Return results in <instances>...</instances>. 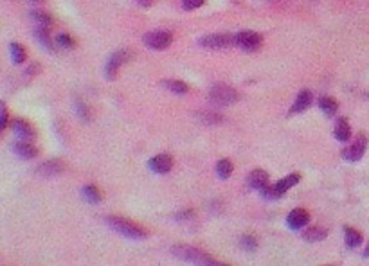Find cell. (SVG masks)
I'll list each match as a JSON object with an SVG mask.
<instances>
[{"instance_id":"6da1fadb","label":"cell","mask_w":369,"mask_h":266,"mask_svg":"<svg viewBox=\"0 0 369 266\" xmlns=\"http://www.w3.org/2000/svg\"><path fill=\"white\" fill-rule=\"evenodd\" d=\"M172 254L175 255L177 259L186 262H193V265H206V266H218L222 262H218L217 259L211 257L206 252L198 250L194 247H187V245H175L172 247Z\"/></svg>"},{"instance_id":"7a4b0ae2","label":"cell","mask_w":369,"mask_h":266,"mask_svg":"<svg viewBox=\"0 0 369 266\" xmlns=\"http://www.w3.org/2000/svg\"><path fill=\"white\" fill-rule=\"evenodd\" d=\"M107 223L112 230L119 232L123 238H128V240L139 241V240H145L146 238V232L142 230L139 225H135L133 221H130V220H125V218L108 216Z\"/></svg>"},{"instance_id":"3957f363","label":"cell","mask_w":369,"mask_h":266,"mask_svg":"<svg viewBox=\"0 0 369 266\" xmlns=\"http://www.w3.org/2000/svg\"><path fill=\"white\" fill-rule=\"evenodd\" d=\"M240 99L238 92L225 83H217L209 90V101L217 107H231Z\"/></svg>"},{"instance_id":"277c9868","label":"cell","mask_w":369,"mask_h":266,"mask_svg":"<svg viewBox=\"0 0 369 266\" xmlns=\"http://www.w3.org/2000/svg\"><path fill=\"white\" fill-rule=\"evenodd\" d=\"M142 42H145L146 47L153 50H164L172 46L173 36L167 31H150V33L142 36Z\"/></svg>"},{"instance_id":"5b68a950","label":"cell","mask_w":369,"mask_h":266,"mask_svg":"<svg viewBox=\"0 0 369 266\" xmlns=\"http://www.w3.org/2000/svg\"><path fill=\"white\" fill-rule=\"evenodd\" d=\"M234 43L245 53H254L261 46V35H258L254 31H241V33L234 35Z\"/></svg>"},{"instance_id":"8992f818","label":"cell","mask_w":369,"mask_h":266,"mask_svg":"<svg viewBox=\"0 0 369 266\" xmlns=\"http://www.w3.org/2000/svg\"><path fill=\"white\" fill-rule=\"evenodd\" d=\"M200 46L206 47V49H227V47L237 46V43H234V36L232 35L217 33V35H207L200 38Z\"/></svg>"},{"instance_id":"52a82bcc","label":"cell","mask_w":369,"mask_h":266,"mask_svg":"<svg viewBox=\"0 0 369 266\" xmlns=\"http://www.w3.org/2000/svg\"><path fill=\"white\" fill-rule=\"evenodd\" d=\"M148 168L157 175H166V173L172 171L173 159L167 153H160V155H155L148 160Z\"/></svg>"},{"instance_id":"ba28073f","label":"cell","mask_w":369,"mask_h":266,"mask_svg":"<svg viewBox=\"0 0 369 266\" xmlns=\"http://www.w3.org/2000/svg\"><path fill=\"white\" fill-rule=\"evenodd\" d=\"M365 148H368V139H365L364 135H360V137H358L357 141L350 146V148L344 149L343 159L348 160V162H358V160L364 156Z\"/></svg>"},{"instance_id":"9c48e42d","label":"cell","mask_w":369,"mask_h":266,"mask_svg":"<svg viewBox=\"0 0 369 266\" xmlns=\"http://www.w3.org/2000/svg\"><path fill=\"white\" fill-rule=\"evenodd\" d=\"M128 58L130 53H126V50H118V53L112 54L110 60H108L107 63V69H105V74H107L108 80H114L118 70L121 69V65H125L126 61H128Z\"/></svg>"},{"instance_id":"30bf717a","label":"cell","mask_w":369,"mask_h":266,"mask_svg":"<svg viewBox=\"0 0 369 266\" xmlns=\"http://www.w3.org/2000/svg\"><path fill=\"white\" fill-rule=\"evenodd\" d=\"M11 128L15 132V135L19 139H24V141H33L36 137L35 128L26 121V119H13Z\"/></svg>"},{"instance_id":"8fae6325","label":"cell","mask_w":369,"mask_h":266,"mask_svg":"<svg viewBox=\"0 0 369 266\" xmlns=\"http://www.w3.org/2000/svg\"><path fill=\"white\" fill-rule=\"evenodd\" d=\"M313 103V94L310 90H301L297 94L296 101H293L292 108H290V114L297 115V114H303V112L308 110Z\"/></svg>"},{"instance_id":"7c38bea8","label":"cell","mask_w":369,"mask_h":266,"mask_svg":"<svg viewBox=\"0 0 369 266\" xmlns=\"http://www.w3.org/2000/svg\"><path fill=\"white\" fill-rule=\"evenodd\" d=\"M11 149L15 151L16 156H20V159H24V160H31L38 155V149L31 144V141H24V139H19L16 142H13Z\"/></svg>"},{"instance_id":"4fadbf2b","label":"cell","mask_w":369,"mask_h":266,"mask_svg":"<svg viewBox=\"0 0 369 266\" xmlns=\"http://www.w3.org/2000/svg\"><path fill=\"white\" fill-rule=\"evenodd\" d=\"M310 223V214L305 209H293L292 213L286 216V225H289L292 230H301L303 227Z\"/></svg>"},{"instance_id":"5bb4252c","label":"cell","mask_w":369,"mask_h":266,"mask_svg":"<svg viewBox=\"0 0 369 266\" xmlns=\"http://www.w3.org/2000/svg\"><path fill=\"white\" fill-rule=\"evenodd\" d=\"M38 175L42 176H47V179H51V176H56V175H61V173L65 171V164L61 162V160H46V162H42L38 166Z\"/></svg>"},{"instance_id":"9a60e30c","label":"cell","mask_w":369,"mask_h":266,"mask_svg":"<svg viewBox=\"0 0 369 266\" xmlns=\"http://www.w3.org/2000/svg\"><path fill=\"white\" fill-rule=\"evenodd\" d=\"M247 183H249V187H251V189L261 191L263 187L269 186V173L263 171V169H254V171L249 175Z\"/></svg>"},{"instance_id":"2e32d148","label":"cell","mask_w":369,"mask_h":266,"mask_svg":"<svg viewBox=\"0 0 369 266\" xmlns=\"http://www.w3.org/2000/svg\"><path fill=\"white\" fill-rule=\"evenodd\" d=\"M333 135L339 142L350 141V139H351V128H350V122H348V119L341 117L339 121H337V124H335V129H333Z\"/></svg>"},{"instance_id":"e0dca14e","label":"cell","mask_w":369,"mask_h":266,"mask_svg":"<svg viewBox=\"0 0 369 266\" xmlns=\"http://www.w3.org/2000/svg\"><path fill=\"white\" fill-rule=\"evenodd\" d=\"M326 236L328 230L323 227H310L303 232V240H305L306 243H319V241L326 240Z\"/></svg>"},{"instance_id":"ac0fdd59","label":"cell","mask_w":369,"mask_h":266,"mask_svg":"<svg viewBox=\"0 0 369 266\" xmlns=\"http://www.w3.org/2000/svg\"><path fill=\"white\" fill-rule=\"evenodd\" d=\"M299 180H301V176L297 175V173H293V175H289L286 179H281L278 183H274V189H276V193H278V196L281 198L286 191L292 189L296 183H299Z\"/></svg>"},{"instance_id":"d6986e66","label":"cell","mask_w":369,"mask_h":266,"mask_svg":"<svg viewBox=\"0 0 369 266\" xmlns=\"http://www.w3.org/2000/svg\"><path fill=\"white\" fill-rule=\"evenodd\" d=\"M319 108L324 115H328V117H333V115L337 114V110H339V105H337L335 99L328 97V95H323V97L319 99Z\"/></svg>"},{"instance_id":"ffe728a7","label":"cell","mask_w":369,"mask_h":266,"mask_svg":"<svg viewBox=\"0 0 369 266\" xmlns=\"http://www.w3.org/2000/svg\"><path fill=\"white\" fill-rule=\"evenodd\" d=\"M344 236H346V245L350 248H357L362 243V234L351 227H344Z\"/></svg>"},{"instance_id":"44dd1931","label":"cell","mask_w":369,"mask_h":266,"mask_svg":"<svg viewBox=\"0 0 369 266\" xmlns=\"http://www.w3.org/2000/svg\"><path fill=\"white\" fill-rule=\"evenodd\" d=\"M9 53H11V60L15 65L24 63L27 58L26 47L20 46V43H11V46H9Z\"/></svg>"},{"instance_id":"7402d4cb","label":"cell","mask_w":369,"mask_h":266,"mask_svg":"<svg viewBox=\"0 0 369 266\" xmlns=\"http://www.w3.org/2000/svg\"><path fill=\"white\" fill-rule=\"evenodd\" d=\"M217 175H218V179H222V180H227L229 176L232 175V162H231V160H227V159L218 160Z\"/></svg>"},{"instance_id":"603a6c76","label":"cell","mask_w":369,"mask_h":266,"mask_svg":"<svg viewBox=\"0 0 369 266\" xmlns=\"http://www.w3.org/2000/svg\"><path fill=\"white\" fill-rule=\"evenodd\" d=\"M164 87L167 88V90L175 92V94L182 95V94H187L189 92V87H187L184 81H179V80H167V81H162Z\"/></svg>"},{"instance_id":"cb8c5ba5","label":"cell","mask_w":369,"mask_h":266,"mask_svg":"<svg viewBox=\"0 0 369 266\" xmlns=\"http://www.w3.org/2000/svg\"><path fill=\"white\" fill-rule=\"evenodd\" d=\"M35 36L38 38V42L42 43L46 49H49V50L54 49V42L51 40V36H49V29H46V27H36Z\"/></svg>"},{"instance_id":"d4e9b609","label":"cell","mask_w":369,"mask_h":266,"mask_svg":"<svg viewBox=\"0 0 369 266\" xmlns=\"http://www.w3.org/2000/svg\"><path fill=\"white\" fill-rule=\"evenodd\" d=\"M81 194H83L85 200L90 203L101 202V193H99V189L95 186H85L83 189H81Z\"/></svg>"},{"instance_id":"484cf974","label":"cell","mask_w":369,"mask_h":266,"mask_svg":"<svg viewBox=\"0 0 369 266\" xmlns=\"http://www.w3.org/2000/svg\"><path fill=\"white\" fill-rule=\"evenodd\" d=\"M31 18L35 20L36 27H46V29H49V27L53 26V18L43 11H33L31 13Z\"/></svg>"},{"instance_id":"4316f807","label":"cell","mask_w":369,"mask_h":266,"mask_svg":"<svg viewBox=\"0 0 369 266\" xmlns=\"http://www.w3.org/2000/svg\"><path fill=\"white\" fill-rule=\"evenodd\" d=\"M198 119L202 122H206L207 126H213V124H218V122H224V117L218 114H214V112H204V114L198 115Z\"/></svg>"},{"instance_id":"83f0119b","label":"cell","mask_w":369,"mask_h":266,"mask_svg":"<svg viewBox=\"0 0 369 266\" xmlns=\"http://www.w3.org/2000/svg\"><path fill=\"white\" fill-rule=\"evenodd\" d=\"M240 245H241V248H244V250H247V252H254L256 248H258V241H256L252 236L241 238Z\"/></svg>"},{"instance_id":"f1b7e54d","label":"cell","mask_w":369,"mask_h":266,"mask_svg":"<svg viewBox=\"0 0 369 266\" xmlns=\"http://www.w3.org/2000/svg\"><path fill=\"white\" fill-rule=\"evenodd\" d=\"M9 124V115H8V108H6L4 103H0V133L4 132L6 126Z\"/></svg>"},{"instance_id":"f546056e","label":"cell","mask_w":369,"mask_h":266,"mask_svg":"<svg viewBox=\"0 0 369 266\" xmlns=\"http://www.w3.org/2000/svg\"><path fill=\"white\" fill-rule=\"evenodd\" d=\"M204 2H206V0H182V8L186 9V11H193V9L200 8Z\"/></svg>"},{"instance_id":"4dcf8cb0","label":"cell","mask_w":369,"mask_h":266,"mask_svg":"<svg viewBox=\"0 0 369 266\" xmlns=\"http://www.w3.org/2000/svg\"><path fill=\"white\" fill-rule=\"evenodd\" d=\"M56 43H58V46L65 47V49H71V47H74L73 38H71V36H67V35H60V36H58Z\"/></svg>"},{"instance_id":"1f68e13d","label":"cell","mask_w":369,"mask_h":266,"mask_svg":"<svg viewBox=\"0 0 369 266\" xmlns=\"http://www.w3.org/2000/svg\"><path fill=\"white\" fill-rule=\"evenodd\" d=\"M76 107H78V114H80V117L81 119H88V108H87V105H83L80 101V99H78L76 101Z\"/></svg>"},{"instance_id":"d6a6232c","label":"cell","mask_w":369,"mask_h":266,"mask_svg":"<svg viewBox=\"0 0 369 266\" xmlns=\"http://www.w3.org/2000/svg\"><path fill=\"white\" fill-rule=\"evenodd\" d=\"M139 4H142V6H150L152 4V0H137Z\"/></svg>"},{"instance_id":"836d02e7","label":"cell","mask_w":369,"mask_h":266,"mask_svg":"<svg viewBox=\"0 0 369 266\" xmlns=\"http://www.w3.org/2000/svg\"><path fill=\"white\" fill-rule=\"evenodd\" d=\"M364 257H369V245L365 247V250H364Z\"/></svg>"},{"instance_id":"e575fe53","label":"cell","mask_w":369,"mask_h":266,"mask_svg":"<svg viewBox=\"0 0 369 266\" xmlns=\"http://www.w3.org/2000/svg\"><path fill=\"white\" fill-rule=\"evenodd\" d=\"M33 2H40V0H33Z\"/></svg>"}]
</instances>
